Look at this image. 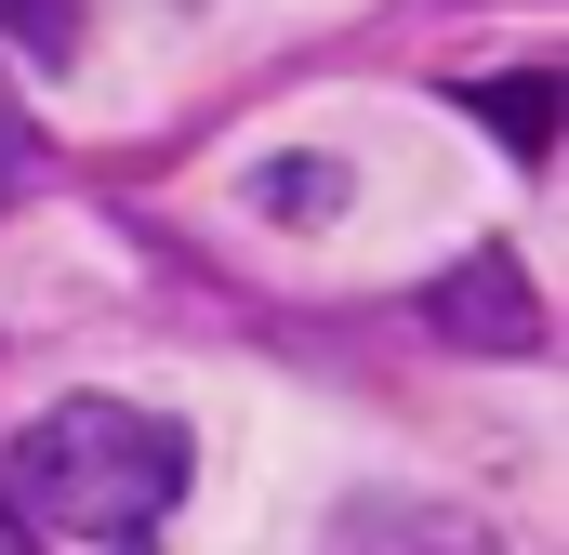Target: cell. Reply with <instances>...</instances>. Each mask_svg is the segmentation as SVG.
<instances>
[{"label":"cell","instance_id":"cell-5","mask_svg":"<svg viewBox=\"0 0 569 555\" xmlns=\"http://www.w3.org/2000/svg\"><path fill=\"white\" fill-rule=\"evenodd\" d=\"M477 107H490V133L517 145V159H543V145H557V80H490Z\"/></svg>","mask_w":569,"mask_h":555},{"label":"cell","instance_id":"cell-7","mask_svg":"<svg viewBox=\"0 0 569 555\" xmlns=\"http://www.w3.org/2000/svg\"><path fill=\"white\" fill-rule=\"evenodd\" d=\"M27 172H40V133H27V107H13V80H0V212H13Z\"/></svg>","mask_w":569,"mask_h":555},{"label":"cell","instance_id":"cell-6","mask_svg":"<svg viewBox=\"0 0 569 555\" xmlns=\"http://www.w3.org/2000/svg\"><path fill=\"white\" fill-rule=\"evenodd\" d=\"M252 199H279V225H318V212L345 199V172H331V159H279V172H266Z\"/></svg>","mask_w":569,"mask_h":555},{"label":"cell","instance_id":"cell-8","mask_svg":"<svg viewBox=\"0 0 569 555\" xmlns=\"http://www.w3.org/2000/svg\"><path fill=\"white\" fill-rule=\"evenodd\" d=\"M0 555H40V543H27V529H13V516H0Z\"/></svg>","mask_w":569,"mask_h":555},{"label":"cell","instance_id":"cell-4","mask_svg":"<svg viewBox=\"0 0 569 555\" xmlns=\"http://www.w3.org/2000/svg\"><path fill=\"white\" fill-rule=\"evenodd\" d=\"M80 27H93L80 0H0V40H13L27 67H67V53H80Z\"/></svg>","mask_w":569,"mask_h":555},{"label":"cell","instance_id":"cell-3","mask_svg":"<svg viewBox=\"0 0 569 555\" xmlns=\"http://www.w3.org/2000/svg\"><path fill=\"white\" fill-rule=\"evenodd\" d=\"M318 555H503V529L463 516V503H437V490H358Z\"/></svg>","mask_w":569,"mask_h":555},{"label":"cell","instance_id":"cell-2","mask_svg":"<svg viewBox=\"0 0 569 555\" xmlns=\"http://www.w3.org/2000/svg\"><path fill=\"white\" fill-rule=\"evenodd\" d=\"M437 331L477 344V357H543V304H530V278H517L503 239H477L463 265L437 278Z\"/></svg>","mask_w":569,"mask_h":555},{"label":"cell","instance_id":"cell-1","mask_svg":"<svg viewBox=\"0 0 569 555\" xmlns=\"http://www.w3.org/2000/svg\"><path fill=\"white\" fill-rule=\"evenodd\" d=\"M186 476H199L186 423L146 411V397H53L13 436V516L27 529H67V543H93V555H146L172 529Z\"/></svg>","mask_w":569,"mask_h":555}]
</instances>
